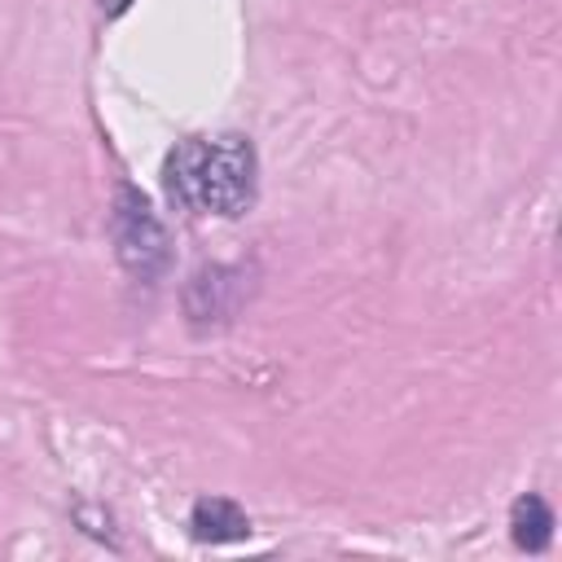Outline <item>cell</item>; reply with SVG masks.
Returning <instances> with one entry per match:
<instances>
[{"mask_svg": "<svg viewBox=\"0 0 562 562\" xmlns=\"http://www.w3.org/2000/svg\"><path fill=\"white\" fill-rule=\"evenodd\" d=\"M167 193L198 215H241L255 202V149L246 136H189L167 162Z\"/></svg>", "mask_w": 562, "mask_h": 562, "instance_id": "obj_1", "label": "cell"}, {"mask_svg": "<svg viewBox=\"0 0 562 562\" xmlns=\"http://www.w3.org/2000/svg\"><path fill=\"white\" fill-rule=\"evenodd\" d=\"M114 246H119V259L140 277H154L167 268V233L136 189H119L114 198Z\"/></svg>", "mask_w": 562, "mask_h": 562, "instance_id": "obj_2", "label": "cell"}, {"mask_svg": "<svg viewBox=\"0 0 562 562\" xmlns=\"http://www.w3.org/2000/svg\"><path fill=\"white\" fill-rule=\"evenodd\" d=\"M189 527H193V536H198V540H211V544L241 540V536L250 531L246 514H241L233 501H224V496H206V501H198V505H193Z\"/></svg>", "mask_w": 562, "mask_h": 562, "instance_id": "obj_3", "label": "cell"}, {"mask_svg": "<svg viewBox=\"0 0 562 562\" xmlns=\"http://www.w3.org/2000/svg\"><path fill=\"white\" fill-rule=\"evenodd\" d=\"M509 527H514V540H518L527 553H540V549L549 544V536H553V514H549V505H544L540 496H522V501L514 505Z\"/></svg>", "mask_w": 562, "mask_h": 562, "instance_id": "obj_4", "label": "cell"}, {"mask_svg": "<svg viewBox=\"0 0 562 562\" xmlns=\"http://www.w3.org/2000/svg\"><path fill=\"white\" fill-rule=\"evenodd\" d=\"M101 9H105V13H123V9H127V0H101Z\"/></svg>", "mask_w": 562, "mask_h": 562, "instance_id": "obj_5", "label": "cell"}]
</instances>
